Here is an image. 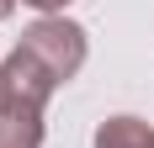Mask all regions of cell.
I'll list each match as a JSON object with an SVG mask.
<instances>
[{
    "label": "cell",
    "mask_w": 154,
    "mask_h": 148,
    "mask_svg": "<svg viewBox=\"0 0 154 148\" xmlns=\"http://www.w3.org/2000/svg\"><path fill=\"white\" fill-rule=\"evenodd\" d=\"M53 90H59V79H53V74H48L37 58H32V53L11 48V53L0 58V101H5V106H27V111H43Z\"/></svg>",
    "instance_id": "obj_2"
},
{
    "label": "cell",
    "mask_w": 154,
    "mask_h": 148,
    "mask_svg": "<svg viewBox=\"0 0 154 148\" xmlns=\"http://www.w3.org/2000/svg\"><path fill=\"white\" fill-rule=\"evenodd\" d=\"M96 148H154V127L143 117H106L96 127Z\"/></svg>",
    "instance_id": "obj_4"
},
{
    "label": "cell",
    "mask_w": 154,
    "mask_h": 148,
    "mask_svg": "<svg viewBox=\"0 0 154 148\" xmlns=\"http://www.w3.org/2000/svg\"><path fill=\"white\" fill-rule=\"evenodd\" d=\"M16 11V0H0V21H5V16H11Z\"/></svg>",
    "instance_id": "obj_6"
},
{
    "label": "cell",
    "mask_w": 154,
    "mask_h": 148,
    "mask_svg": "<svg viewBox=\"0 0 154 148\" xmlns=\"http://www.w3.org/2000/svg\"><path fill=\"white\" fill-rule=\"evenodd\" d=\"M21 53H32V58L43 64L59 85H69L80 69H85V53H91V43H85V27L80 21H64V16H37L27 32H21Z\"/></svg>",
    "instance_id": "obj_1"
},
{
    "label": "cell",
    "mask_w": 154,
    "mask_h": 148,
    "mask_svg": "<svg viewBox=\"0 0 154 148\" xmlns=\"http://www.w3.org/2000/svg\"><path fill=\"white\" fill-rule=\"evenodd\" d=\"M27 5H32V11H43V16H59L69 0H27Z\"/></svg>",
    "instance_id": "obj_5"
},
{
    "label": "cell",
    "mask_w": 154,
    "mask_h": 148,
    "mask_svg": "<svg viewBox=\"0 0 154 148\" xmlns=\"http://www.w3.org/2000/svg\"><path fill=\"white\" fill-rule=\"evenodd\" d=\"M0 148H43V111L0 101Z\"/></svg>",
    "instance_id": "obj_3"
}]
</instances>
